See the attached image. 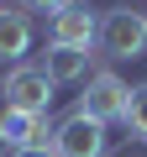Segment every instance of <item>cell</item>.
I'll return each mask as SVG.
<instances>
[{
  "instance_id": "cell-1",
  "label": "cell",
  "mask_w": 147,
  "mask_h": 157,
  "mask_svg": "<svg viewBox=\"0 0 147 157\" xmlns=\"http://www.w3.org/2000/svg\"><path fill=\"white\" fill-rule=\"evenodd\" d=\"M95 42H100L105 58L131 63V58L147 52V16L131 11V6H110V11L100 16V37H95Z\"/></svg>"
},
{
  "instance_id": "cell-8",
  "label": "cell",
  "mask_w": 147,
  "mask_h": 157,
  "mask_svg": "<svg viewBox=\"0 0 147 157\" xmlns=\"http://www.w3.org/2000/svg\"><path fill=\"white\" fill-rule=\"evenodd\" d=\"M26 52H32V16H26L21 6H16V11L0 6V63L16 68Z\"/></svg>"
},
{
  "instance_id": "cell-4",
  "label": "cell",
  "mask_w": 147,
  "mask_h": 157,
  "mask_svg": "<svg viewBox=\"0 0 147 157\" xmlns=\"http://www.w3.org/2000/svg\"><path fill=\"white\" fill-rule=\"evenodd\" d=\"M126 94H131V84H126L121 73H110V68H95V73L84 78L79 110H84L89 121H100V126H116V121L126 115Z\"/></svg>"
},
{
  "instance_id": "cell-9",
  "label": "cell",
  "mask_w": 147,
  "mask_h": 157,
  "mask_svg": "<svg viewBox=\"0 0 147 157\" xmlns=\"http://www.w3.org/2000/svg\"><path fill=\"white\" fill-rule=\"evenodd\" d=\"M121 126H126V136H137V141L147 147V84H131V94H126V115H121Z\"/></svg>"
},
{
  "instance_id": "cell-11",
  "label": "cell",
  "mask_w": 147,
  "mask_h": 157,
  "mask_svg": "<svg viewBox=\"0 0 147 157\" xmlns=\"http://www.w3.org/2000/svg\"><path fill=\"white\" fill-rule=\"evenodd\" d=\"M11 157H53V147H26V152H11Z\"/></svg>"
},
{
  "instance_id": "cell-3",
  "label": "cell",
  "mask_w": 147,
  "mask_h": 157,
  "mask_svg": "<svg viewBox=\"0 0 147 157\" xmlns=\"http://www.w3.org/2000/svg\"><path fill=\"white\" fill-rule=\"evenodd\" d=\"M105 152H110V126L89 121L84 110L53 121V157H105Z\"/></svg>"
},
{
  "instance_id": "cell-5",
  "label": "cell",
  "mask_w": 147,
  "mask_h": 157,
  "mask_svg": "<svg viewBox=\"0 0 147 157\" xmlns=\"http://www.w3.org/2000/svg\"><path fill=\"white\" fill-rule=\"evenodd\" d=\"M95 37H100V16L84 0H68L58 16H47V42L53 47H89Z\"/></svg>"
},
{
  "instance_id": "cell-13",
  "label": "cell",
  "mask_w": 147,
  "mask_h": 157,
  "mask_svg": "<svg viewBox=\"0 0 147 157\" xmlns=\"http://www.w3.org/2000/svg\"><path fill=\"white\" fill-rule=\"evenodd\" d=\"M0 6H6V0H0Z\"/></svg>"
},
{
  "instance_id": "cell-6",
  "label": "cell",
  "mask_w": 147,
  "mask_h": 157,
  "mask_svg": "<svg viewBox=\"0 0 147 157\" xmlns=\"http://www.w3.org/2000/svg\"><path fill=\"white\" fill-rule=\"evenodd\" d=\"M0 147L26 152V147H53V121L26 115V110H0Z\"/></svg>"
},
{
  "instance_id": "cell-2",
  "label": "cell",
  "mask_w": 147,
  "mask_h": 157,
  "mask_svg": "<svg viewBox=\"0 0 147 157\" xmlns=\"http://www.w3.org/2000/svg\"><path fill=\"white\" fill-rule=\"evenodd\" d=\"M53 78L37 63H16L6 78H0V105L6 110H26V115H47L53 110Z\"/></svg>"
},
{
  "instance_id": "cell-10",
  "label": "cell",
  "mask_w": 147,
  "mask_h": 157,
  "mask_svg": "<svg viewBox=\"0 0 147 157\" xmlns=\"http://www.w3.org/2000/svg\"><path fill=\"white\" fill-rule=\"evenodd\" d=\"M16 6H21L26 16H32V11H42V16H58V11L68 6V0H16Z\"/></svg>"
},
{
  "instance_id": "cell-14",
  "label": "cell",
  "mask_w": 147,
  "mask_h": 157,
  "mask_svg": "<svg viewBox=\"0 0 147 157\" xmlns=\"http://www.w3.org/2000/svg\"><path fill=\"white\" fill-rule=\"evenodd\" d=\"M142 16H147V11H142Z\"/></svg>"
},
{
  "instance_id": "cell-12",
  "label": "cell",
  "mask_w": 147,
  "mask_h": 157,
  "mask_svg": "<svg viewBox=\"0 0 147 157\" xmlns=\"http://www.w3.org/2000/svg\"><path fill=\"white\" fill-rule=\"evenodd\" d=\"M0 157H6V147H0Z\"/></svg>"
},
{
  "instance_id": "cell-7",
  "label": "cell",
  "mask_w": 147,
  "mask_h": 157,
  "mask_svg": "<svg viewBox=\"0 0 147 157\" xmlns=\"http://www.w3.org/2000/svg\"><path fill=\"white\" fill-rule=\"evenodd\" d=\"M89 63H95V52H89V47H53V42H47V52H42V63H37V68L53 78V84H84V78L95 73Z\"/></svg>"
}]
</instances>
